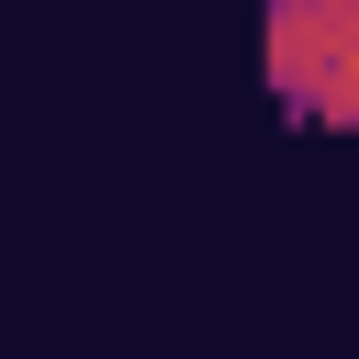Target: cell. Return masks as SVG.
Returning a JSON list of instances; mask_svg holds the SVG:
<instances>
[{
	"instance_id": "1",
	"label": "cell",
	"mask_w": 359,
	"mask_h": 359,
	"mask_svg": "<svg viewBox=\"0 0 359 359\" xmlns=\"http://www.w3.org/2000/svg\"><path fill=\"white\" fill-rule=\"evenodd\" d=\"M258 56L303 123H359V0H269Z\"/></svg>"
}]
</instances>
